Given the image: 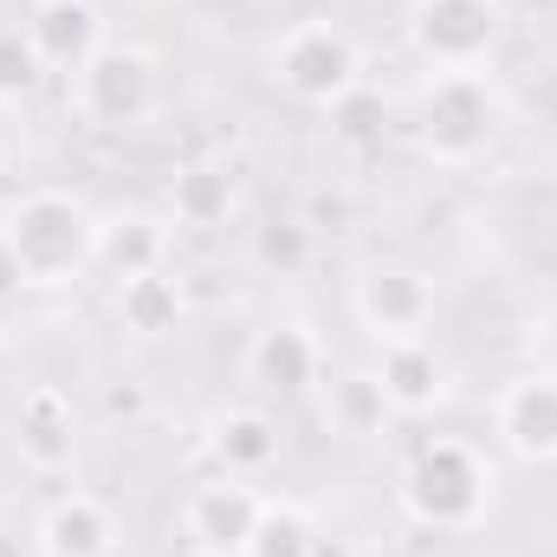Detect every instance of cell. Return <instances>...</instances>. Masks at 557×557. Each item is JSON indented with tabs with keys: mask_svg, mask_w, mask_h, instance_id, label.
I'll return each mask as SVG.
<instances>
[{
	"mask_svg": "<svg viewBox=\"0 0 557 557\" xmlns=\"http://www.w3.org/2000/svg\"><path fill=\"white\" fill-rule=\"evenodd\" d=\"M260 512H267V493H260L253 480H227V473H214V480H201V486L182 499V532H188L195 552L240 557L247 552V539H253V525H260Z\"/></svg>",
	"mask_w": 557,
	"mask_h": 557,
	"instance_id": "9c48e42d",
	"label": "cell"
},
{
	"mask_svg": "<svg viewBox=\"0 0 557 557\" xmlns=\"http://www.w3.org/2000/svg\"><path fill=\"white\" fill-rule=\"evenodd\" d=\"M493 434L506 441V454L552 467L557 460V370H525L499 389L493 403Z\"/></svg>",
	"mask_w": 557,
	"mask_h": 557,
	"instance_id": "7c38bea8",
	"label": "cell"
},
{
	"mask_svg": "<svg viewBox=\"0 0 557 557\" xmlns=\"http://www.w3.org/2000/svg\"><path fill=\"white\" fill-rule=\"evenodd\" d=\"M499 137V98L486 85V72H434L428 91H421V111H416V143L460 169V162H480Z\"/></svg>",
	"mask_w": 557,
	"mask_h": 557,
	"instance_id": "5b68a950",
	"label": "cell"
},
{
	"mask_svg": "<svg viewBox=\"0 0 557 557\" xmlns=\"http://www.w3.org/2000/svg\"><path fill=\"white\" fill-rule=\"evenodd\" d=\"M403 33L428 72H480L499 52L506 13L499 0H409Z\"/></svg>",
	"mask_w": 557,
	"mask_h": 557,
	"instance_id": "8992f818",
	"label": "cell"
},
{
	"mask_svg": "<svg viewBox=\"0 0 557 557\" xmlns=\"http://www.w3.org/2000/svg\"><path fill=\"white\" fill-rule=\"evenodd\" d=\"M240 208V182H234V169L221 162V156H195V162H182L175 169V182H169V214L182 221V227H227V214Z\"/></svg>",
	"mask_w": 557,
	"mask_h": 557,
	"instance_id": "2e32d148",
	"label": "cell"
},
{
	"mask_svg": "<svg viewBox=\"0 0 557 557\" xmlns=\"http://www.w3.org/2000/svg\"><path fill=\"white\" fill-rule=\"evenodd\" d=\"M434 278L409 267V260H370L363 273L350 278V318L376 337V344H396V337H428L434 324Z\"/></svg>",
	"mask_w": 557,
	"mask_h": 557,
	"instance_id": "52a82bcc",
	"label": "cell"
},
{
	"mask_svg": "<svg viewBox=\"0 0 557 557\" xmlns=\"http://www.w3.org/2000/svg\"><path fill=\"white\" fill-rule=\"evenodd\" d=\"M324 416L337 434H383L389 403H383L376 376H337V383H324Z\"/></svg>",
	"mask_w": 557,
	"mask_h": 557,
	"instance_id": "ac0fdd59",
	"label": "cell"
},
{
	"mask_svg": "<svg viewBox=\"0 0 557 557\" xmlns=\"http://www.w3.org/2000/svg\"><path fill=\"white\" fill-rule=\"evenodd\" d=\"M247 383L267 389V396H305V389H318L324 383V344L305 324L278 318L267 331H253V344H247Z\"/></svg>",
	"mask_w": 557,
	"mask_h": 557,
	"instance_id": "4fadbf2b",
	"label": "cell"
},
{
	"mask_svg": "<svg viewBox=\"0 0 557 557\" xmlns=\"http://www.w3.org/2000/svg\"><path fill=\"white\" fill-rule=\"evenodd\" d=\"M493 460L460 441V434H434L396 473V499L421 532H473L493 512Z\"/></svg>",
	"mask_w": 557,
	"mask_h": 557,
	"instance_id": "7a4b0ae2",
	"label": "cell"
},
{
	"mask_svg": "<svg viewBox=\"0 0 557 557\" xmlns=\"http://www.w3.org/2000/svg\"><path fill=\"white\" fill-rule=\"evenodd\" d=\"M33 59L59 78H72L111 33H104V7L98 0H26V20H20Z\"/></svg>",
	"mask_w": 557,
	"mask_h": 557,
	"instance_id": "8fae6325",
	"label": "cell"
},
{
	"mask_svg": "<svg viewBox=\"0 0 557 557\" xmlns=\"http://www.w3.org/2000/svg\"><path fill=\"white\" fill-rule=\"evenodd\" d=\"M267 78L305 111H337L363 85V46L337 20H292L267 46Z\"/></svg>",
	"mask_w": 557,
	"mask_h": 557,
	"instance_id": "3957f363",
	"label": "cell"
},
{
	"mask_svg": "<svg viewBox=\"0 0 557 557\" xmlns=\"http://www.w3.org/2000/svg\"><path fill=\"white\" fill-rule=\"evenodd\" d=\"M39 59H33V46H26V33L20 26H0V104H26L33 98V85H39Z\"/></svg>",
	"mask_w": 557,
	"mask_h": 557,
	"instance_id": "7402d4cb",
	"label": "cell"
},
{
	"mask_svg": "<svg viewBox=\"0 0 557 557\" xmlns=\"http://www.w3.org/2000/svg\"><path fill=\"white\" fill-rule=\"evenodd\" d=\"M278 454H285V434H278V421L267 409H253V403H234V409H221V416L208 421V460H214V473H227V480H267L278 467Z\"/></svg>",
	"mask_w": 557,
	"mask_h": 557,
	"instance_id": "5bb4252c",
	"label": "cell"
},
{
	"mask_svg": "<svg viewBox=\"0 0 557 557\" xmlns=\"http://www.w3.org/2000/svg\"><path fill=\"white\" fill-rule=\"evenodd\" d=\"M20 292H26V273H20V260H13V247H7V234H0V305L20 298Z\"/></svg>",
	"mask_w": 557,
	"mask_h": 557,
	"instance_id": "603a6c76",
	"label": "cell"
},
{
	"mask_svg": "<svg viewBox=\"0 0 557 557\" xmlns=\"http://www.w3.org/2000/svg\"><path fill=\"white\" fill-rule=\"evenodd\" d=\"M240 557H318V525L305 512L267 499V512H260V525H253V539H247Z\"/></svg>",
	"mask_w": 557,
	"mask_h": 557,
	"instance_id": "ffe728a7",
	"label": "cell"
},
{
	"mask_svg": "<svg viewBox=\"0 0 557 557\" xmlns=\"http://www.w3.org/2000/svg\"><path fill=\"white\" fill-rule=\"evenodd\" d=\"M72 111L91 124V131H137L156 117L162 104V65L143 52V46H124V39H104L72 78Z\"/></svg>",
	"mask_w": 557,
	"mask_h": 557,
	"instance_id": "277c9868",
	"label": "cell"
},
{
	"mask_svg": "<svg viewBox=\"0 0 557 557\" xmlns=\"http://www.w3.org/2000/svg\"><path fill=\"white\" fill-rule=\"evenodd\" d=\"M311 253H318V240H311V227H305V221H273V227H260V234H253V267H260V273L292 278V273H305V267H311Z\"/></svg>",
	"mask_w": 557,
	"mask_h": 557,
	"instance_id": "44dd1931",
	"label": "cell"
},
{
	"mask_svg": "<svg viewBox=\"0 0 557 557\" xmlns=\"http://www.w3.org/2000/svg\"><path fill=\"white\" fill-rule=\"evenodd\" d=\"M0 557H33V532H20V525L0 519Z\"/></svg>",
	"mask_w": 557,
	"mask_h": 557,
	"instance_id": "cb8c5ba5",
	"label": "cell"
},
{
	"mask_svg": "<svg viewBox=\"0 0 557 557\" xmlns=\"http://www.w3.org/2000/svg\"><path fill=\"white\" fill-rule=\"evenodd\" d=\"M0 234H7L26 285H72L104 253V221L72 188H26V195H13L7 214H0Z\"/></svg>",
	"mask_w": 557,
	"mask_h": 557,
	"instance_id": "6da1fadb",
	"label": "cell"
},
{
	"mask_svg": "<svg viewBox=\"0 0 557 557\" xmlns=\"http://www.w3.org/2000/svg\"><path fill=\"white\" fill-rule=\"evenodd\" d=\"M376 389L389 416H434L447 403V357L428 337H396L376 357Z\"/></svg>",
	"mask_w": 557,
	"mask_h": 557,
	"instance_id": "9a60e30c",
	"label": "cell"
},
{
	"mask_svg": "<svg viewBox=\"0 0 557 557\" xmlns=\"http://www.w3.org/2000/svg\"><path fill=\"white\" fill-rule=\"evenodd\" d=\"M162 227L156 221H104V253H98V267H111V278H131V273H149V267H162Z\"/></svg>",
	"mask_w": 557,
	"mask_h": 557,
	"instance_id": "d6986e66",
	"label": "cell"
},
{
	"mask_svg": "<svg viewBox=\"0 0 557 557\" xmlns=\"http://www.w3.org/2000/svg\"><path fill=\"white\" fill-rule=\"evenodd\" d=\"M78 447H85V421H78L72 389H59V383L20 389V403H13V454L33 473H46V480L52 473H72Z\"/></svg>",
	"mask_w": 557,
	"mask_h": 557,
	"instance_id": "ba28073f",
	"label": "cell"
},
{
	"mask_svg": "<svg viewBox=\"0 0 557 557\" xmlns=\"http://www.w3.org/2000/svg\"><path fill=\"white\" fill-rule=\"evenodd\" d=\"M117 545H124L117 512L85 486L52 493L33 519V552L39 557H117Z\"/></svg>",
	"mask_w": 557,
	"mask_h": 557,
	"instance_id": "30bf717a",
	"label": "cell"
},
{
	"mask_svg": "<svg viewBox=\"0 0 557 557\" xmlns=\"http://www.w3.org/2000/svg\"><path fill=\"white\" fill-rule=\"evenodd\" d=\"M111 311H117V324H124L131 337H169V331L182 324L188 298H182V278H169V267H149V273L117 278Z\"/></svg>",
	"mask_w": 557,
	"mask_h": 557,
	"instance_id": "e0dca14e",
	"label": "cell"
}]
</instances>
